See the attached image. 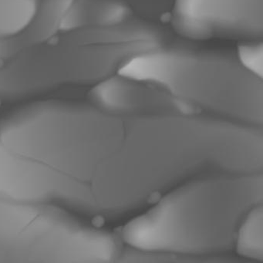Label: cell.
Instances as JSON below:
<instances>
[{"mask_svg":"<svg viewBox=\"0 0 263 263\" xmlns=\"http://www.w3.org/2000/svg\"><path fill=\"white\" fill-rule=\"evenodd\" d=\"M118 73L155 84L198 114L262 128V79L236 57L164 46L137 55Z\"/></svg>","mask_w":263,"mask_h":263,"instance_id":"7a4b0ae2","label":"cell"},{"mask_svg":"<svg viewBox=\"0 0 263 263\" xmlns=\"http://www.w3.org/2000/svg\"><path fill=\"white\" fill-rule=\"evenodd\" d=\"M170 22L175 33L193 41H260L263 0H175Z\"/></svg>","mask_w":263,"mask_h":263,"instance_id":"277c9868","label":"cell"},{"mask_svg":"<svg viewBox=\"0 0 263 263\" xmlns=\"http://www.w3.org/2000/svg\"><path fill=\"white\" fill-rule=\"evenodd\" d=\"M72 2L73 0H40L34 16L22 30L0 38V63L58 34Z\"/></svg>","mask_w":263,"mask_h":263,"instance_id":"8992f818","label":"cell"},{"mask_svg":"<svg viewBox=\"0 0 263 263\" xmlns=\"http://www.w3.org/2000/svg\"><path fill=\"white\" fill-rule=\"evenodd\" d=\"M237 59L248 71L262 79L263 47L259 41H244L238 46Z\"/></svg>","mask_w":263,"mask_h":263,"instance_id":"9c48e42d","label":"cell"},{"mask_svg":"<svg viewBox=\"0 0 263 263\" xmlns=\"http://www.w3.org/2000/svg\"><path fill=\"white\" fill-rule=\"evenodd\" d=\"M132 36L126 23L59 33L0 63V102L67 86L95 85L118 73L137 55L158 47L127 43Z\"/></svg>","mask_w":263,"mask_h":263,"instance_id":"3957f363","label":"cell"},{"mask_svg":"<svg viewBox=\"0 0 263 263\" xmlns=\"http://www.w3.org/2000/svg\"><path fill=\"white\" fill-rule=\"evenodd\" d=\"M97 108L125 116L198 114L192 106L155 84L116 73L93 85L88 93Z\"/></svg>","mask_w":263,"mask_h":263,"instance_id":"5b68a950","label":"cell"},{"mask_svg":"<svg viewBox=\"0 0 263 263\" xmlns=\"http://www.w3.org/2000/svg\"><path fill=\"white\" fill-rule=\"evenodd\" d=\"M263 175L219 172L192 178L164 194L123 226L130 249L202 261L234 251L243 217L262 204Z\"/></svg>","mask_w":263,"mask_h":263,"instance_id":"6da1fadb","label":"cell"},{"mask_svg":"<svg viewBox=\"0 0 263 263\" xmlns=\"http://www.w3.org/2000/svg\"><path fill=\"white\" fill-rule=\"evenodd\" d=\"M234 251L242 258L262 261V204L252 208L243 217L235 234Z\"/></svg>","mask_w":263,"mask_h":263,"instance_id":"ba28073f","label":"cell"},{"mask_svg":"<svg viewBox=\"0 0 263 263\" xmlns=\"http://www.w3.org/2000/svg\"><path fill=\"white\" fill-rule=\"evenodd\" d=\"M132 13L124 0H73L60 33L122 24L132 19Z\"/></svg>","mask_w":263,"mask_h":263,"instance_id":"52a82bcc","label":"cell"}]
</instances>
